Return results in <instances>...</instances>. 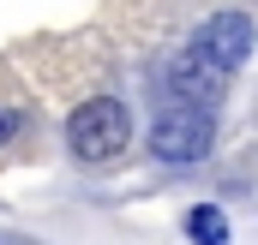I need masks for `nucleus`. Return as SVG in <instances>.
Listing matches in <instances>:
<instances>
[{"instance_id": "7ed1b4c3", "label": "nucleus", "mask_w": 258, "mask_h": 245, "mask_svg": "<svg viewBox=\"0 0 258 245\" xmlns=\"http://www.w3.org/2000/svg\"><path fill=\"white\" fill-rule=\"evenodd\" d=\"M210 144H216V126H210V114H198V108H162L156 126H150V156L156 162H174V168L204 162Z\"/></svg>"}, {"instance_id": "39448f33", "label": "nucleus", "mask_w": 258, "mask_h": 245, "mask_svg": "<svg viewBox=\"0 0 258 245\" xmlns=\"http://www.w3.org/2000/svg\"><path fill=\"white\" fill-rule=\"evenodd\" d=\"M186 239L192 245H228V215L216 203H192L186 209Z\"/></svg>"}, {"instance_id": "f03ea898", "label": "nucleus", "mask_w": 258, "mask_h": 245, "mask_svg": "<svg viewBox=\"0 0 258 245\" xmlns=\"http://www.w3.org/2000/svg\"><path fill=\"white\" fill-rule=\"evenodd\" d=\"M186 48H192L198 60H210L216 72H228V78H234L240 66L252 60V48H258V24L246 18V12H210Z\"/></svg>"}, {"instance_id": "20e7f679", "label": "nucleus", "mask_w": 258, "mask_h": 245, "mask_svg": "<svg viewBox=\"0 0 258 245\" xmlns=\"http://www.w3.org/2000/svg\"><path fill=\"white\" fill-rule=\"evenodd\" d=\"M222 84H228V72H216L210 60H198L192 48L168 60V96H174V108H198V114H210V108L222 102Z\"/></svg>"}, {"instance_id": "f257e3e1", "label": "nucleus", "mask_w": 258, "mask_h": 245, "mask_svg": "<svg viewBox=\"0 0 258 245\" xmlns=\"http://www.w3.org/2000/svg\"><path fill=\"white\" fill-rule=\"evenodd\" d=\"M126 144H132L126 102H114V96H90V102L72 108V120H66V150H72L78 162L102 168V162H114Z\"/></svg>"}, {"instance_id": "423d86ee", "label": "nucleus", "mask_w": 258, "mask_h": 245, "mask_svg": "<svg viewBox=\"0 0 258 245\" xmlns=\"http://www.w3.org/2000/svg\"><path fill=\"white\" fill-rule=\"evenodd\" d=\"M12 132H18V114H6V108H0V144H6Z\"/></svg>"}]
</instances>
